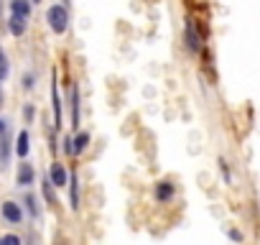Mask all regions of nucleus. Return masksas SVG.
Masks as SVG:
<instances>
[{
  "label": "nucleus",
  "instance_id": "1",
  "mask_svg": "<svg viewBox=\"0 0 260 245\" xmlns=\"http://www.w3.org/2000/svg\"><path fill=\"white\" fill-rule=\"evenodd\" d=\"M46 18H49V26H51L54 34H64L69 28V13H67L64 6H51Z\"/></svg>",
  "mask_w": 260,
  "mask_h": 245
},
{
  "label": "nucleus",
  "instance_id": "2",
  "mask_svg": "<svg viewBox=\"0 0 260 245\" xmlns=\"http://www.w3.org/2000/svg\"><path fill=\"white\" fill-rule=\"evenodd\" d=\"M3 217H6L8 222H21L23 212H21V207H18L16 202H6V204H3Z\"/></svg>",
  "mask_w": 260,
  "mask_h": 245
},
{
  "label": "nucleus",
  "instance_id": "3",
  "mask_svg": "<svg viewBox=\"0 0 260 245\" xmlns=\"http://www.w3.org/2000/svg\"><path fill=\"white\" fill-rule=\"evenodd\" d=\"M186 46H189L191 51H199V46H202V44H199V34L194 31L191 23H186Z\"/></svg>",
  "mask_w": 260,
  "mask_h": 245
},
{
  "label": "nucleus",
  "instance_id": "4",
  "mask_svg": "<svg viewBox=\"0 0 260 245\" xmlns=\"http://www.w3.org/2000/svg\"><path fill=\"white\" fill-rule=\"evenodd\" d=\"M31 181H34V169L28 164H21V169H18V184L21 187H28Z\"/></svg>",
  "mask_w": 260,
  "mask_h": 245
},
{
  "label": "nucleus",
  "instance_id": "5",
  "mask_svg": "<svg viewBox=\"0 0 260 245\" xmlns=\"http://www.w3.org/2000/svg\"><path fill=\"white\" fill-rule=\"evenodd\" d=\"M51 181H54L56 187H64V184H67V171H64L61 164H54V166H51Z\"/></svg>",
  "mask_w": 260,
  "mask_h": 245
},
{
  "label": "nucleus",
  "instance_id": "6",
  "mask_svg": "<svg viewBox=\"0 0 260 245\" xmlns=\"http://www.w3.org/2000/svg\"><path fill=\"white\" fill-rule=\"evenodd\" d=\"M23 31H26V18L13 13V18H11V34L13 36H23Z\"/></svg>",
  "mask_w": 260,
  "mask_h": 245
},
{
  "label": "nucleus",
  "instance_id": "7",
  "mask_svg": "<svg viewBox=\"0 0 260 245\" xmlns=\"http://www.w3.org/2000/svg\"><path fill=\"white\" fill-rule=\"evenodd\" d=\"M11 8H13V13H16V16H23V18H28V13H31L28 0H13Z\"/></svg>",
  "mask_w": 260,
  "mask_h": 245
},
{
  "label": "nucleus",
  "instance_id": "8",
  "mask_svg": "<svg viewBox=\"0 0 260 245\" xmlns=\"http://www.w3.org/2000/svg\"><path fill=\"white\" fill-rule=\"evenodd\" d=\"M16 154L21 156V159H26V154H28V133L23 131L21 136H18V141H16Z\"/></svg>",
  "mask_w": 260,
  "mask_h": 245
},
{
  "label": "nucleus",
  "instance_id": "9",
  "mask_svg": "<svg viewBox=\"0 0 260 245\" xmlns=\"http://www.w3.org/2000/svg\"><path fill=\"white\" fill-rule=\"evenodd\" d=\"M87 143H89V136H87V133H79V136L74 138V146H72V151H74V154H82V151L87 148Z\"/></svg>",
  "mask_w": 260,
  "mask_h": 245
},
{
  "label": "nucleus",
  "instance_id": "10",
  "mask_svg": "<svg viewBox=\"0 0 260 245\" xmlns=\"http://www.w3.org/2000/svg\"><path fill=\"white\" fill-rule=\"evenodd\" d=\"M171 194H174V189H171L169 184H158V189H156V197H158V199H169Z\"/></svg>",
  "mask_w": 260,
  "mask_h": 245
},
{
  "label": "nucleus",
  "instance_id": "11",
  "mask_svg": "<svg viewBox=\"0 0 260 245\" xmlns=\"http://www.w3.org/2000/svg\"><path fill=\"white\" fill-rule=\"evenodd\" d=\"M6 77H8V62H6L3 51H0V82H3Z\"/></svg>",
  "mask_w": 260,
  "mask_h": 245
},
{
  "label": "nucleus",
  "instance_id": "12",
  "mask_svg": "<svg viewBox=\"0 0 260 245\" xmlns=\"http://www.w3.org/2000/svg\"><path fill=\"white\" fill-rule=\"evenodd\" d=\"M44 194H46V199L54 204V194H51V187H49V184H44Z\"/></svg>",
  "mask_w": 260,
  "mask_h": 245
}]
</instances>
